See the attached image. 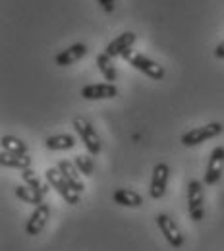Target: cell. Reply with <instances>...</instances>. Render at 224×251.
I'll use <instances>...</instances> for the list:
<instances>
[{"instance_id": "1", "label": "cell", "mask_w": 224, "mask_h": 251, "mask_svg": "<svg viewBox=\"0 0 224 251\" xmlns=\"http://www.w3.org/2000/svg\"><path fill=\"white\" fill-rule=\"evenodd\" d=\"M122 58H124L129 66H133L137 72L145 74V75L151 77V79L160 81V79L164 77V74H166L160 64H157L155 60H151V58H147L145 54H141V52H137V50H133V49H129L128 52H124Z\"/></svg>"}, {"instance_id": "2", "label": "cell", "mask_w": 224, "mask_h": 251, "mask_svg": "<svg viewBox=\"0 0 224 251\" xmlns=\"http://www.w3.org/2000/svg\"><path fill=\"white\" fill-rule=\"evenodd\" d=\"M72 126H74V129L77 131V135L81 137V141H83L87 153H89L91 157H97V155L102 151V143H100V137H99L95 127L89 124L85 118H79V116L74 118Z\"/></svg>"}, {"instance_id": "3", "label": "cell", "mask_w": 224, "mask_h": 251, "mask_svg": "<svg viewBox=\"0 0 224 251\" xmlns=\"http://www.w3.org/2000/svg\"><path fill=\"white\" fill-rule=\"evenodd\" d=\"M223 131H224V126L221 122H211V124H205L201 126V127H193L190 131H186L180 141H182L184 147H195V145L205 143L207 139L219 137Z\"/></svg>"}, {"instance_id": "4", "label": "cell", "mask_w": 224, "mask_h": 251, "mask_svg": "<svg viewBox=\"0 0 224 251\" xmlns=\"http://www.w3.org/2000/svg\"><path fill=\"white\" fill-rule=\"evenodd\" d=\"M45 176H47L49 186H52V189H56V193L64 199L68 205H77L79 203V193L72 189V186L66 182V178L62 176V172L58 168H49L45 172Z\"/></svg>"}, {"instance_id": "5", "label": "cell", "mask_w": 224, "mask_h": 251, "mask_svg": "<svg viewBox=\"0 0 224 251\" xmlns=\"http://www.w3.org/2000/svg\"><path fill=\"white\" fill-rule=\"evenodd\" d=\"M205 191H203V184L192 180L188 184V213H190V219L193 222H201L205 219Z\"/></svg>"}, {"instance_id": "6", "label": "cell", "mask_w": 224, "mask_h": 251, "mask_svg": "<svg viewBox=\"0 0 224 251\" xmlns=\"http://www.w3.org/2000/svg\"><path fill=\"white\" fill-rule=\"evenodd\" d=\"M157 226H159L160 234L166 238V242L174 248V250H180L184 246V236L176 224V220H172V217L168 215H157Z\"/></svg>"}, {"instance_id": "7", "label": "cell", "mask_w": 224, "mask_h": 251, "mask_svg": "<svg viewBox=\"0 0 224 251\" xmlns=\"http://www.w3.org/2000/svg\"><path fill=\"white\" fill-rule=\"evenodd\" d=\"M223 170H224V147H215L211 151L209 162H207V172H205L203 184L215 186L223 178Z\"/></svg>"}, {"instance_id": "8", "label": "cell", "mask_w": 224, "mask_h": 251, "mask_svg": "<svg viewBox=\"0 0 224 251\" xmlns=\"http://www.w3.org/2000/svg\"><path fill=\"white\" fill-rule=\"evenodd\" d=\"M168 176H170V168L166 162H159L153 168V176H151V188H149V195L153 199H160L166 193V186H168Z\"/></svg>"}, {"instance_id": "9", "label": "cell", "mask_w": 224, "mask_h": 251, "mask_svg": "<svg viewBox=\"0 0 224 251\" xmlns=\"http://www.w3.org/2000/svg\"><path fill=\"white\" fill-rule=\"evenodd\" d=\"M49 217H50V207H49L47 203L35 207V211L31 213L29 220L25 222V234H27V236H37V234H41L43 228H45V224H47V220H49Z\"/></svg>"}, {"instance_id": "10", "label": "cell", "mask_w": 224, "mask_h": 251, "mask_svg": "<svg viewBox=\"0 0 224 251\" xmlns=\"http://www.w3.org/2000/svg\"><path fill=\"white\" fill-rule=\"evenodd\" d=\"M118 95V89L114 83H91L81 89V97L87 100H104V99H114Z\"/></svg>"}, {"instance_id": "11", "label": "cell", "mask_w": 224, "mask_h": 251, "mask_svg": "<svg viewBox=\"0 0 224 251\" xmlns=\"http://www.w3.org/2000/svg\"><path fill=\"white\" fill-rule=\"evenodd\" d=\"M137 41V35L131 31H126L122 35H118L114 41L108 43V47L104 49V52L110 56V58H116V56H122L124 52H128L129 49L133 47V43Z\"/></svg>"}, {"instance_id": "12", "label": "cell", "mask_w": 224, "mask_h": 251, "mask_svg": "<svg viewBox=\"0 0 224 251\" xmlns=\"http://www.w3.org/2000/svg\"><path fill=\"white\" fill-rule=\"evenodd\" d=\"M85 54H87V47H85L83 43H75V45L68 47L66 50L58 52V54L54 56V64L66 68V66H72V64L79 62Z\"/></svg>"}, {"instance_id": "13", "label": "cell", "mask_w": 224, "mask_h": 251, "mask_svg": "<svg viewBox=\"0 0 224 251\" xmlns=\"http://www.w3.org/2000/svg\"><path fill=\"white\" fill-rule=\"evenodd\" d=\"M60 172H62V176L66 178V182L72 186L74 191H77V193H81L85 186H83V182H81V178H79V170H77V166L74 164V162H70V160H60L58 162V166H56Z\"/></svg>"}, {"instance_id": "14", "label": "cell", "mask_w": 224, "mask_h": 251, "mask_svg": "<svg viewBox=\"0 0 224 251\" xmlns=\"http://www.w3.org/2000/svg\"><path fill=\"white\" fill-rule=\"evenodd\" d=\"M112 201L116 205H122V207H131V209H137L143 205V199L137 191L133 189H126V188H120V189H114L112 193Z\"/></svg>"}, {"instance_id": "15", "label": "cell", "mask_w": 224, "mask_h": 251, "mask_svg": "<svg viewBox=\"0 0 224 251\" xmlns=\"http://www.w3.org/2000/svg\"><path fill=\"white\" fill-rule=\"evenodd\" d=\"M75 137L70 133H58V135H50L45 139V147L49 151H70L75 147Z\"/></svg>"}, {"instance_id": "16", "label": "cell", "mask_w": 224, "mask_h": 251, "mask_svg": "<svg viewBox=\"0 0 224 251\" xmlns=\"http://www.w3.org/2000/svg\"><path fill=\"white\" fill-rule=\"evenodd\" d=\"M0 164L4 166V168H14V170H27V168H31V158L27 157V155H12V153H6V151H2V155H0Z\"/></svg>"}, {"instance_id": "17", "label": "cell", "mask_w": 224, "mask_h": 251, "mask_svg": "<svg viewBox=\"0 0 224 251\" xmlns=\"http://www.w3.org/2000/svg\"><path fill=\"white\" fill-rule=\"evenodd\" d=\"M95 62H97V68H99V72L102 74V77H104L108 83L116 81V77H118V72H116V68H114V64H112V58H110L106 52H100V54H97Z\"/></svg>"}, {"instance_id": "18", "label": "cell", "mask_w": 224, "mask_h": 251, "mask_svg": "<svg viewBox=\"0 0 224 251\" xmlns=\"http://www.w3.org/2000/svg\"><path fill=\"white\" fill-rule=\"evenodd\" d=\"M0 145H2V151H6V153H12V155H27L25 141H22L16 135H4L0 139Z\"/></svg>"}, {"instance_id": "19", "label": "cell", "mask_w": 224, "mask_h": 251, "mask_svg": "<svg viewBox=\"0 0 224 251\" xmlns=\"http://www.w3.org/2000/svg\"><path fill=\"white\" fill-rule=\"evenodd\" d=\"M16 197H20L22 201H25L29 205H35V207H39V205L45 203V195L41 191L31 189L29 186H18L16 188Z\"/></svg>"}, {"instance_id": "20", "label": "cell", "mask_w": 224, "mask_h": 251, "mask_svg": "<svg viewBox=\"0 0 224 251\" xmlns=\"http://www.w3.org/2000/svg\"><path fill=\"white\" fill-rule=\"evenodd\" d=\"M22 178H24L25 186H29V188L35 189V191H41L43 195H47V193H49V186H45V184L41 182V178H39V176L33 172L31 168L24 170V172H22Z\"/></svg>"}, {"instance_id": "21", "label": "cell", "mask_w": 224, "mask_h": 251, "mask_svg": "<svg viewBox=\"0 0 224 251\" xmlns=\"http://www.w3.org/2000/svg\"><path fill=\"white\" fill-rule=\"evenodd\" d=\"M74 164L77 166V170H79L83 176H91V174H93L95 164H93L91 155H77V157L74 158Z\"/></svg>"}, {"instance_id": "22", "label": "cell", "mask_w": 224, "mask_h": 251, "mask_svg": "<svg viewBox=\"0 0 224 251\" xmlns=\"http://www.w3.org/2000/svg\"><path fill=\"white\" fill-rule=\"evenodd\" d=\"M100 4V8L106 12V14H112L114 12V6H116V0H97Z\"/></svg>"}, {"instance_id": "23", "label": "cell", "mask_w": 224, "mask_h": 251, "mask_svg": "<svg viewBox=\"0 0 224 251\" xmlns=\"http://www.w3.org/2000/svg\"><path fill=\"white\" fill-rule=\"evenodd\" d=\"M215 56L221 58V60H224V41L217 45V49H215Z\"/></svg>"}]
</instances>
